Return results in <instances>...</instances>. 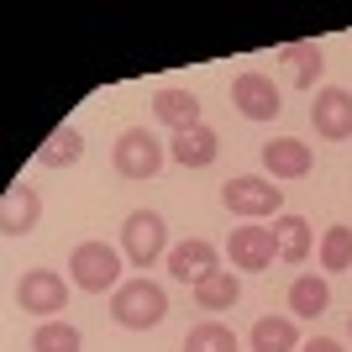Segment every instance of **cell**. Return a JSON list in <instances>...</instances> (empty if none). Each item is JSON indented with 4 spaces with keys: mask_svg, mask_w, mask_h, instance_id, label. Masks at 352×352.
Wrapping results in <instances>:
<instances>
[{
    "mask_svg": "<svg viewBox=\"0 0 352 352\" xmlns=\"http://www.w3.org/2000/svg\"><path fill=\"white\" fill-rule=\"evenodd\" d=\"M168 316V289L153 279H126L111 294V321L126 326V331H153Z\"/></svg>",
    "mask_w": 352,
    "mask_h": 352,
    "instance_id": "1",
    "label": "cell"
},
{
    "mask_svg": "<svg viewBox=\"0 0 352 352\" xmlns=\"http://www.w3.org/2000/svg\"><path fill=\"white\" fill-rule=\"evenodd\" d=\"M121 248H111V242H79V248L69 252V279H74V289H85V294H116L121 284Z\"/></svg>",
    "mask_w": 352,
    "mask_h": 352,
    "instance_id": "2",
    "label": "cell"
},
{
    "mask_svg": "<svg viewBox=\"0 0 352 352\" xmlns=\"http://www.w3.org/2000/svg\"><path fill=\"white\" fill-rule=\"evenodd\" d=\"M221 206L242 221H268V216L279 221L284 216V190H274V179H263V174H236V179L221 184Z\"/></svg>",
    "mask_w": 352,
    "mask_h": 352,
    "instance_id": "3",
    "label": "cell"
},
{
    "mask_svg": "<svg viewBox=\"0 0 352 352\" xmlns=\"http://www.w3.org/2000/svg\"><path fill=\"white\" fill-rule=\"evenodd\" d=\"M121 258L132 268H153L158 258H168V226H163L158 210H132L121 221Z\"/></svg>",
    "mask_w": 352,
    "mask_h": 352,
    "instance_id": "4",
    "label": "cell"
},
{
    "mask_svg": "<svg viewBox=\"0 0 352 352\" xmlns=\"http://www.w3.org/2000/svg\"><path fill=\"white\" fill-rule=\"evenodd\" d=\"M16 305H21V316L63 321V310H69V279L53 274V268H27L21 284H16Z\"/></svg>",
    "mask_w": 352,
    "mask_h": 352,
    "instance_id": "5",
    "label": "cell"
},
{
    "mask_svg": "<svg viewBox=\"0 0 352 352\" xmlns=\"http://www.w3.org/2000/svg\"><path fill=\"white\" fill-rule=\"evenodd\" d=\"M111 163H116L121 179H153L168 163V142H158L147 126H126L111 147Z\"/></svg>",
    "mask_w": 352,
    "mask_h": 352,
    "instance_id": "6",
    "label": "cell"
},
{
    "mask_svg": "<svg viewBox=\"0 0 352 352\" xmlns=\"http://www.w3.org/2000/svg\"><path fill=\"white\" fill-rule=\"evenodd\" d=\"M226 258H232L236 274H263V268H274V258H279V236H274V226H263V221H248V226H236V232L226 236Z\"/></svg>",
    "mask_w": 352,
    "mask_h": 352,
    "instance_id": "7",
    "label": "cell"
},
{
    "mask_svg": "<svg viewBox=\"0 0 352 352\" xmlns=\"http://www.w3.org/2000/svg\"><path fill=\"white\" fill-rule=\"evenodd\" d=\"M232 105H236L248 121H274V116L284 111V95H279V85H274L268 74L242 69V74L232 79Z\"/></svg>",
    "mask_w": 352,
    "mask_h": 352,
    "instance_id": "8",
    "label": "cell"
},
{
    "mask_svg": "<svg viewBox=\"0 0 352 352\" xmlns=\"http://www.w3.org/2000/svg\"><path fill=\"white\" fill-rule=\"evenodd\" d=\"M310 126H316L321 142H347V137H352V89H337V85H321V89H316Z\"/></svg>",
    "mask_w": 352,
    "mask_h": 352,
    "instance_id": "9",
    "label": "cell"
},
{
    "mask_svg": "<svg viewBox=\"0 0 352 352\" xmlns=\"http://www.w3.org/2000/svg\"><path fill=\"white\" fill-rule=\"evenodd\" d=\"M168 274H174L179 284H200V279H210L221 268V252H216V242H206V236H190V242H179V248H168Z\"/></svg>",
    "mask_w": 352,
    "mask_h": 352,
    "instance_id": "10",
    "label": "cell"
},
{
    "mask_svg": "<svg viewBox=\"0 0 352 352\" xmlns=\"http://www.w3.org/2000/svg\"><path fill=\"white\" fill-rule=\"evenodd\" d=\"M37 221H43V195L27 179H16L6 190V200H0V236H27L37 232Z\"/></svg>",
    "mask_w": 352,
    "mask_h": 352,
    "instance_id": "11",
    "label": "cell"
},
{
    "mask_svg": "<svg viewBox=\"0 0 352 352\" xmlns=\"http://www.w3.org/2000/svg\"><path fill=\"white\" fill-rule=\"evenodd\" d=\"M316 168V153H310L300 137H274L263 142V174L268 179H305Z\"/></svg>",
    "mask_w": 352,
    "mask_h": 352,
    "instance_id": "12",
    "label": "cell"
},
{
    "mask_svg": "<svg viewBox=\"0 0 352 352\" xmlns=\"http://www.w3.org/2000/svg\"><path fill=\"white\" fill-rule=\"evenodd\" d=\"M216 153H221V137L210 132V126H190V132L168 137V158H174L179 168H210Z\"/></svg>",
    "mask_w": 352,
    "mask_h": 352,
    "instance_id": "13",
    "label": "cell"
},
{
    "mask_svg": "<svg viewBox=\"0 0 352 352\" xmlns=\"http://www.w3.org/2000/svg\"><path fill=\"white\" fill-rule=\"evenodd\" d=\"M153 116H158L168 132L206 126V121H200V100H195V89H158V95H153Z\"/></svg>",
    "mask_w": 352,
    "mask_h": 352,
    "instance_id": "14",
    "label": "cell"
},
{
    "mask_svg": "<svg viewBox=\"0 0 352 352\" xmlns=\"http://www.w3.org/2000/svg\"><path fill=\"white\" fill-rule=\"evenodd\" d=\"M279 63H289V85L294 89H321V69H326L321 43H284Z\"/></svg>",
    "mask_w": 352,
    "mask_h": 352,
    "instance_id": "15",
    "label": "cell"
},
{
    "mask_svg": "<svg viewBox=\"0 0 352 352\" xmlns=\"http://www.w3.org/2000/svg\"><path fill=\"white\" fill-rule=\"evenodd\" d=\"M326 305H331V279L326 274H300L289 284V316L294 321H316V316H326Z\"/></svg>",
    "mask_w": 352,
    "mask_h": 352,
    "instance_id": "16",
    "label": "cell"
},
{
    "mask_svg": "<svg viewBox=\"0 0 352 352\" xmlns=\"http://www.w3.org/2000/svg\"><path fill=\"white\" fill-rule=\"evenodd\" d=\"M252 352H300V326H294V316H258V326H252Z\"/></svg>",
    "mask_w": 352,
    "mask_h": 352,
    "instance_id": "17",
    "label": "cell"
},
{
    "mask_svg": "<svg viewBox=\"0 0 352 352\" xmlns=\"http://www.w3.org/2000/svg\"><path fill=\"white\" fill-rule=\"evenodd\" d=\"M79 158H85V132L79 126H58L37 147V168H74Z\"/></svg>",
    "mask_w": 352,
    "mask_h": 352,
    "instance_id": "18",
    "label": "cell"
},
{
    "mask_svg": "<svg viewBox=\"0 0 352 352\" xmlns=\"http://www.w3.org/2000/svg\"><path fill=\"white\" fill-rule=\"evenodd\" d=\"M236 300H242V279H236V274H226V268H216L210 279L195 284V305L206 310V316H216V310H232Z\"/></svg>",
    "mask_w": 352,
    "mask_h": 352,
    "instance_id": "19",
    "label": "cell"
},
{
    "mask_svg": "<svg viewBox=\"0 0 352 352\" xmlns=\"http://www.w3.org/2000/svg\"><path fill=\"white\" fill-rule=\"evenodd\" d=\"M274 236H279V263H305L310 258V221L305 216H289V210H284L279 221H274Z\"/></svg>",
    "mask_w": 352,
    "mask_h": 352,
    "instance_id": "20",
    "label": "cell"
},
{
    "mask_svg": "<svg viewBox=\"0 0 352 352\" xmlns=\"http://www.w3.org/2000/svg\"><path fill=\"white\" fill-rule=\"evenodd\" d=\"M32 352H85V331L74 321H37Z\"/></svg>",
    "mask_w": 352,
    "mask_h": 352,
    "instance_id": "21",
    "label": "cell"
},
{
    "mask_svg": "<svg viewBox=\"0 0 352 352\" xmlns=\"http://www.w3.org/2000/svg\"><path fill=\"white\" fill-rule=\"evenodd\" d=\"M316 258H321V274H347L352 268V226H326Z\"/></svg>",
    "mask_w": 352,
    "mask_h": 352,
    "instance_id": "22",
    "label": "cell"
},
{
    "mask_svg": "<svg viewBox=\"0 0 352 352\" xmlns=\"http://www.w3.org/2000/svg\"><path fill=\"white\" fill-rule=\"evenodd\" d=\"M184 352H236V331L226 321H200L184 331Z\"/></svg>",
    "mask_w": 352,
    "mask_h": 352,
    "instance_id": "23",
    "label": "cell"
},
{
    "mask_svg": "<svg viewBox=\"0 0 352 352\" xmlns=\"http://www.w3.org/2000/svg\"><path fill=\"white\" fill-rule=\"evenodd\" d=\"M300 352H342V342H337V337H310Z\"/></svg>",
    "mask_w": 352,
    "mask_h": 352,
    "instance_id": "24",
    "label": "cell"
},
{
    "mask_svg": "<svg viewBox=\"0 0 352 352\" xmlns=\"http://www.w3.org/2000/svg\"><path fill=\"white\" fill-rule=\"evenodd\" d=\"M347 337H352V316H347Z\"/></svg>",
    "mask_w": 352,
    "mask_h": 352,
    "instance_id": "25",
    "label": "cell"
}]
</instances>
